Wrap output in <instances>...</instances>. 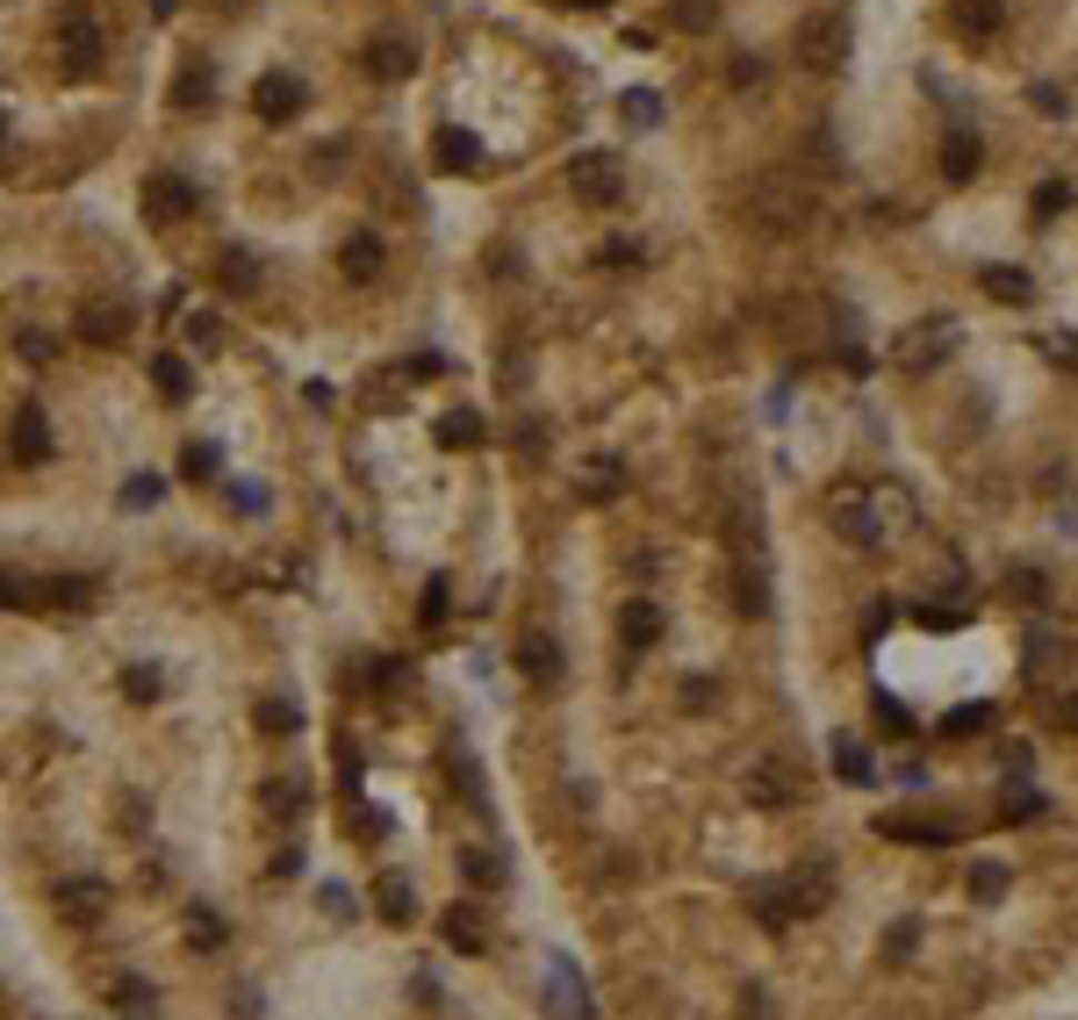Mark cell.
I'll return each mask as SVG.
<instances>
[{
  "label": "cell",
  "instance_id": "6da1fadb",
  "mask_svg": "<svg viewBox=\"0 0 1078 1020\" xmlns=\"http://www.w3.org/2000/svg\"><path fill=\"white\" fill-rule=\"evenodd\" d=\"M748 216L763 223V231L792 238V231H813L819 223V194L806 188V180H792V173H763L748 188Z\"/></svg>",
  "mask_w": 1078,
  "mask_h": 1020
},
{
  "label": "cell",
  "instance_id": "7a4b0ae2",
  "mask_svg": "<svg viewBox=\"0 0 1078 1020\" xmlns=\"http://www.w3.org/2000/svg\"><path fill=\"white\" fill-rule=\"evenodd\" d=\"M568 194L590 209H618L626 202V165H618V151H575L568 159Z\"/></svg>",
  "mask_w": 1078,
  "mask_h": 1020
},
{
  "label": "cell",
  "instance_id": "3957f363",
  "mask_svg": "<svg viewBox=\"0 0 1078 1020\" xmlns=\"http://www.w3.org/2000/svg\"><path fill=\"white\" fill-rule=\"evenodd\" d=\"M58 43H66V65L72 72H94L101 65V22H94V8H87V0H66V8H58Z\"/></svg>",
  "mask_w": 1078,
  "mask_h": 1020
},
{
  "label": "cell",
  "instance_id": "277c9868",
  "mask_svg": "<svg viewBox=\"0 0 1078 1020\" xmlns=\"http://www.w3.org/2000/svg\"><path fill=\"white\" fill-rule=\"evenodd\" d=\"M8 453H14V467H43V461H51V417H43V403H14Z\"/></svg>",
  "mask_w": 1078,
  "mask_h": 1020
},
{
  "label": "cell",
  "instance_id": "5b68a950",
  "mask_svg": "<svg viewBox=\"0 0 1078 1020\" xmlns=\"http://www.w3.org/2000/svg\"><path fill=\"white\" fill-rule=\"evenodd\" d=\"M72 331H80L87 345H123V339H130V302H123V295H94V302H80Z\"/></svg>",
  "mask_w": 1078,
  "mask_h": 1020
},
{
  "label": "cell",
  "instance_id": "8992f818",
  "mask_svg": "<svg viewBox=\"0 0 1078 1020\" xmlns=\"http://www.w3.org/2000/svg\"><path fill=\"white\" fill-rule=\"evenodd\" d=\"M949 353H956V316H935V324L906 331V345H899V367H906V374H928V367H943Z\"/></svg>",
  "mask_w": 1078,
  "mask_h": 1020
},
{
  "label": "cell",
  "instance_id": "52a82bcc",
  "mask_svg": "<svg viewBox=\"0 0 1078 1020\" xmlns=\"http://www.w3.org/2000/svg\"><path fill=\"white\" fill-rule=\"evenodd\" d=\"M194 202H202V194H194L188 173H151V180H144V216H151V223L194 216Z\"/></svg>",
  "mask_w": 1078,
  "mask_h": 1020
},
{
  "label": "cell",
  "instance_id": "ba28073f",
  "mask_svg": "<svg viewBox=\"0 0 1078 1020\" xmlns=\"http://www.w3.org/2000/svg\"><path fill=\"white\" fill-rule=\"evenodd\" d=\"M741 790H748L763 812H784V805H798L806 790H798V776L784 769V763H748V776H741Z\"/></svg>",
  "mask_w": 1078,
  "mask_h": 1020
},
{
  "label": "cell",
  "instance_id": "9c48e42d",
  "mask_svg": "<svg viewBox=\"0 0 1078 1020\" xmlns=\"http://www.w3.org/2000/svg\"><path fill=\"white\" fill-rule=\"evenodd\" d=\"M885 841H914V848H949L956 841V819H920V812H885L877 819Z\"/></svg>",
  "mask_w": 1078,
  "mask_h": 1020
},
{
  "label": "cell",
  "instance_id": "30bf717a",
  "mask_svg": "<svg viewBox=\"0 0 1078 1020\" xmlns=\"http://www.w3.org/2000/svg\"><path fill=\"white\" fill-rule=\"evenodd\" d=\"M511 662H518V676L533 683V690H554V683H561V647H554V633H525Z\"/></svg>",
  "mask_w": 1078,
  "mask_h": 1020
},
{
  "label": "cell",
  "instance_id": "8fae6325",
  "mask_svg": "<svg viewBox=\"0 0 1078 1020\" xmlns=\"http://www.w3.org/2000/svg\"><path fill=\"white\" fill-rule=\"evenodd\" d=\"M748 912L763 927H784V920H798L806 906H798V885H792V877H763V885H748Z\"/></svg>",
  "mask_w": 1078,
  "mask_h": 1020
},
{
  "label": "cell",
  "instance_id": "7c38bea8",
  "mask_svg": "<svg viewBox=\"0 0 1078 1020\" xmlns=\"http://www.w3.org/2000/svg\"><path fill=\"white\" fill-rule=\"evenodd\" d=\"M439 935H446V949H461V956H482V949H490V920H482V906H467V898H453V906H446Z\"/></svg>",
  "mask_w": 1078,
  "mask_h": 1020
},
{
  "label": "cell",
  "instance_id": "4fadbf2b",
  "mask_svg": "<svg viewBox=\"0 0 1078 1020\" xmlns=\"http://www.w3.org/2000/svg\"><path fill=\"white\" fill-rule=\"evenodd\" d=\"M302 80H288V72H266L260 87H252V109L266 115V123H288V115H302Z\"/></svg>",
  "mask_w": 1078,
  "mask_h": 1020
},
{
  "label": "cell",
  "instance_id": "5bb4252c",
  "mask_svg": "<svg viewBox=\"0 0 1078 1020\" xmlns=\"http://www.w3.org/2000/svg\"><path fill=\"white\" fill-rule=\"evenodd\" d=\"M58 912H66V920H101V912H109V885H101V877H66V885H58Z\"/></svg>",
  "mask_w": 1078,
  "mask_h": 1020
},
{
  "label": "cell",
  "instance_id": "9a60e30c",
  "mask_svg": "<svg viewBox=\"0 0 1078 1020\" xmlns=\"http://www.w3.org/2000/svg\"><path fill=\"white\" fill-rule=\"evenodd\" d=\"M367 72L374 80H410V72H417V43L410 37H374L367 43Z\"/></svg>",
  "mask_w": 1078,
  "mask_h": 1020
},
{
  "label": "cell",
  "instance_id": "2e32d148",
  "mask_svg": "<svg viewBox=\"0 0 1078 1020\" xmlns=\"http://www.w3.org/2000/svg\"><path fill=\"white\" fill-rule=\"evenodd\" d=\"M798 43H806V58H819V65H842V58H848V22H842V14H813Z\"/></svg>",
  "mask_w": 1078,
  "mask_h": 1020
},
{
  "label": "cell",
  "instance_id": "e0dca14e",
  "mask_svg": "<svg viewBox=\"0 0 1078 1020\" xmlns=\"http://www.w3.org/2000/svg\"><path fill=\"white\" fill-rule=\"evenodd\" d=\"M209 101H216V72H209V58H188V65H180V80H173V109L202 115Z\"/></svg>",
  "mask_w": 1078,
  "mask_h": 1020
},
{
  "label": "cell",
  "instance_id": "ac0fdd59",
  "mask_svg": "<svg viewBox=\"0 0 1078 1020\" xmlns=\"http://www.w3.org/2000/svg\"><path fill=\"white\" fill-rule=\"evenodd\" d=\"M339 266H345V281H382V238H374V231H353L339 245Z\"/></svg>",
  "mask_w": 1078,
  "mask_h": 1020
},
{
  "label": "cell",
  "instance_id": "d6986e66",
  "mask_svg": "<svg viewBox=\"0 0 1078 1020\" xmlns=\"http://www.w3.org/2000/svg\"><path fill=\"white\" fill-rule=\"evenodd\" d=\"M432 159H439V173H475V165H482V144L467 130H439L432 137Z\"/></svg>",
  "mask_w": 1078,
  "mask_h": 1020
},
{
  "label": "cell",
  "instance_id": "ffe728a7",
  "mask_svg": "<svg viewBox=\"0 0 1078 1020\" xmlns=\"http://www.w3.org/2000/svg\"><path fill=\"white\" fill-rule=\"evenodd\" d=\"M339 827L353 834V841H367V848H382V841H389V812H382V805H367V798H345Z\"/></svg>",
  "mask_w": 1078,
  "mask_h": 1020
},
{
  "label": "cell",
  "instance_id": "44dd1931",
  "mask_svg": "<svg viewBox=\"0 0 1078 1020\" xmlns=\"http://www.w3.org/2000/svg\"><path fill=\"white\" fill-rule=\"evenodd\" d=\"M827 517H834V532H842L848 546H877V539H885V532H877V517H870V504H856V496H842Z\"/></svg>",
  "mask_w": 1078,
  "mask_h": 1020
},
{
  "label": "cell",
  "instance_id": "7402d4cb",
  "mask_svg": "<svg viewBox=\"0 0 1078 1020\" xmlns=\"http://www.w3.org/2000/svg\"><path fill=\"white\" fill-rule=\"evenodd\" d=\"M618 639H626L633 654H641V647H655V639H662V612H655L647 597H633L626 612H618Z\"/></svg>",
  "mask_w": 1078,
  "mask_h": 1020
},
{
  "label": "cell",
  "instance_id": "603a6c76",
  "mask_svg": "<svg viewBox=\"0 0 1078 1020\" xmlns=\"http://www.w3.org/2000/svg\"><path fill=\"white\" fill-rule=\"evenodd\" d=\"M575 489H583V496H590V504H612V496H618V489H626V467H618V461H612V453H597V461H590V467H583V475H575Z\"/></svg>",
  "mask_w": 1078,
  "mask_h": 1020
},
{
  "label": "cell",
  "instance_id": "cb8c5ba5",
  "mask_svg": "<svg viewBox=\"0 0 1078 1020\" xmlns=\"http://www.w3.org/2000/svg\"><path fill=\"white\" fill-rule=\"evenodd\" d=\"M374 906H382V920H389V927H410V920H417V891H410V877L389 870L382 885H374Z\"/></svg>",
  "mask_w": 1078,
  "mask_h": 1020
},
{
  "label": "cell",
  "instance_id": "d4e9b609",
  "mask_svg": "<svg viewBox=\"0 0 1078 1020\" xmlns=\"http://www.w3.org/2000/svg\"><path fill=\"white\" fill-rule=\"evenodd\" d=\"M978 165H985V144H978L970 130H949V137H943V173H949V180H970Z\"/></svg>",
  "mask_w": 1078,
  "mask_h": 1020
},
{
  "label": "cell",
  "instance_id": "484cf974",
  "mask_svg": "<svg viewBox=\"0 0 1078 1020\" xmlns=\"http://www.w3.org/2000/svg\"><path fill=\"white\" fill-rule=\"evenodd\" d=\"M461 877H467V885H475V891H496V885H504V862H496V848H461Z\"/></svg>",
  "mask_w": 1078,
  "mask_h": 1020
},
{
  "label": "cell",
  "instance_id": "4316f807",
  "mask_svg": "<svg viewBox=\"0 0 1078 1020\" xmlns=\"http://www.w3.org/2000/svg\"><path fill=\"white\" fill-rule=\"evenodd\" d=\"M252 719H260V734L281 740V734H295V726H302V705H295V697H260V711H252Z\"/></svg>",
  "mask_w": 1078,
  "mask_h": 1020
},
{
  "label": "cell",
  "instance_id": "83f0119b",
  "mask_svg": "<svg viewBox=\"0 0 1078 1020\" xmlns=\"http://www.w3.org/2000/svg\"><path fill=\"white\" fill-rule=\"evenodd\" d=\"M834 776H842V784H877L870 748H856V740H834Z\"/></svg>",
  "mask_w": 1078,
  "mask_h": 1020
},
{
  "label": "cell",
  "instance_id": "f1b7e54d",
  "mask_svg": "<svg viewBox=\"0 0 1078 1020\" xmlns=\"http://www.w3.org/2000/svg\"><path fill=\"white\" fill-rule=\"evenodd\" d=\"M999 22H1007L999 0H956V29H970V37H993Z\"/></svg>",
  "mask_w": 1078,
  "mask_h": 1020
},
{
  "label": "cell",
  "instance_id": "f546056e",
  "mask_svg": "<svg viewBox=\"0 0 1078 1020\" xmlns=\"http://www.w3.org/2000/svg\"><path fill=\"white\" fill-rule=\"evenodd\" d=\"M151 382L165 388V403H188V395H194V367H188V360H173V353H165L159 367H151Z\"/></svg>",
  "mask_w": 1078,
  "mask_h": 1020
},
{
  "label": "cell",
  "instance_id": "4dcf8cb0",
  "mask_svg": "<svg viewBox=\"0 0 1078 1020\" xmlns=\"http://www.w3.org/2000/svg\"><path fill=\"white\" fill-rule=\"evenodd\" d=\"M439 446H482V417L475 410H446L439 417Z\"/></svg>",
  "mask_w": 1078,
  "mask_h": 1020
},
{
  "label": "cell",
  "instance_id": "1f68e13d",
  "mask_svg": "<svg viewBox=\"0 0 1078 1020\" xmlns=\"http://www.w3.org/2000/svg\"><path fill=\"white\" fill-rule=\"evenodd\" d=\"M223 941H231V927H223L209 906H194L188 912V949H223Z\"/></svg>",
  "mask_w": 1078,
  "mask_h": 1020
},
{
  "label": "cell",
  "instance_id": "d6a6232c",
  "mask_svg": "<svg viewBox=\"0 0 1078 1020\" xmlns=\"http://www.w3.org/2000/svg\"><path fill=\"white\" fill-rule=\"evenodd\" d=\"M223 287H238V295H252V287H260V259H252L245 245L223 252Z\"/></svg>",
  "mask_w": 1078,
  "mask_h": 1020
},
{
  "label": "cell",
  "instance_id": "836d02e7",
  "mask_svg": "<svg viewBox=\"0 0 1078 1020\" xmlns=\"http://www.w3.org/2000/svg\"><path fill=\"white\" fill-rule=\"evenodd\" d=\"M914 949H920V920L906 912V920H891V927H885V963H906Z\"/></svg>",
  "mask_w": 1078,
  "mask_h": 1020
},
{
  "label": "cell",
  "instance_id": "e575fe53",
  "mask_svg": "<svg viewBox=\"0 0 1078 1020\" xmlns=\"http://www.w3.org/2000/svg\"><path fill=\"white\" fill-rule=\"evenodd\" d=\"M985 287H993L999 302H1028V273L1021 266H985Z\"/></svg>",
  "mask_w": 1078,
  "mask_h": 1020
},
{
  "label": "cell",
  "instance_id": "d590c367",
  "mask_svg": "<svg viewBox=\"0 0 1078 1020\" xmlns=\"http://www.w3.org/2000/svg\"><path fill=\"white\" fill-rule=\"evenodd\" d=\"M618 109H626L633 130H655V123H662V94H647V87H641V94H626Z\"/></svg>",
  "mask_w": 1078,
  "mask_h": 1020
},
{
  "label": "cell",
  "instance_id": "8d00e7d4",
  "mask_svg": "<svg viewBox=\"0 0 1078 1020\" xmlns=\"http://www.w3.org/2000/svg\"><path fill=\"white\" fill-rule=\"evenodd\" d=\"M970 891H978L985 906H993V898H1007V862H978V870H970Z\"/></svg>",
  "mask_w": 1078,
  "mask_h": 1020
},
{
  "label": "cell",
  "instance_id": "74e56055",
  "mask_svg": "<svg viewBox=\"0 0 1078 1020\" xmlns=\"http://www.w3.org/2000/svg\"><path fill=\"white\" fill-rule=\"evenodd\" d=\"M231 504L245 511V517H266V482H245V475H238L231 482Z\"/></svg>",
  "mask_w": 1078,
  "mask_h": 1020
},
{
  "label": "cell",
  "instance_id": "f35d334b",
  "mask_svg": "<svg viewBox=\"0 0 1078 1020\" xmlns=\"http://www.w3.org/2000/svg\"><path fill=\"white\" fill-rule=\"evenodd\" d=\"M180 467H188V482H209V475H216V446H209V438H194Z\"/></svg>",
  "mask_w": 1078,
  "mask_h": 1020
},
{
  "label": "cell",
  "instance_id": "ab89813d",
  "mask_svg": "<svg viewBox=\"0 0 1078 1020\" xmlns=\"http://www.w3.org/2000/svg\"><path fill=\"white\" fill-rule=\"evenodd\" d=\"M123 690L137 697V705H151V697H159V668H151V662H137L130 676H123Z\"/></svg>",
  "mask_w": 1078,
  "mask_h": 1020
},
{
  "label": "cell",
  "instance_id": "60d3db41",
  "mask_svg": "<svg viewBox=\"0 0 1078 1020\" xmlns=\"http://www.w3.org/2000/svg\"><path fill=\"white\" fill-rule=\"evenodd\" d=\"M424 633H439V618H446V583H424V604H417Z\"/></svg>",
  "mask_w": 1078,
  "mask_h": 1020
},
{
  "label": "cell",
  "instance_id": "b9f144b4",
  "mask_svg": "<svg viewBox=\"0 0 1078 1020\" xmlns=\"http://www.w3.org/2000/svg\"><path fill=\"white\" fill-rule=\"evenodd\" d=\"M676 22L683 29H712V22H719V8H712V0H676Z\"/></svg>",
  "mask_w": 1078,
  "mask_h": 1020
},
{
  "label": "cell",
  "instance_id": "7bdbcfd3",
  "mask_svg": "<svg viewBox=\"0 0 1078 1020\" xmlns=\"http://www.w3.org/2000/svg\"><path fill=\"white\" fill-rule=\"evenodd\" d=\"M109 999H115V1007H151V984H144V978H115Z\"/></svg>",
  "mask_w": 1078,
  "mask_h": 1020
},
{
  "label": "cell",
  "instance_id": "ee69618b",
  "mask_svg": "<svg viewBox=\"0 0 1078 1020\" xmlns=\"http://www.w3.org/2000/svg\"><path fill=\"white\" fill-rule=\"evenodd\" d=\"M188 339H194V353H216V345H223V324H216V316H194Z\"/></svg>",
  "mask_w": 1078,
  "mask_h": 1020
},
{
  "label": "cell",
  "instance_id": "f6af8a7d",
  "mask_svg": "<svg viewBox=\"0 0 1078 1020\" xmlns=\"http://www.w3.org/2000/svg\"><path fill=\"white\" fill-rule=\"evenodd\" d=\"M0 604H8V612H22V604H37V589H29V583H14V575L0 568Z\"/></svg>",
  "mask_w": 1078,
  "mask_h": 1020
},
{
  "label": "cell",
  "instance_id": "bcb514c9",
  "mask_svg": "<svg viewBox=\"0 0 1078 1020\" xmlns=\"http://www.w3.org/2000/svg\"><path fill=\"white\" fill-rule=\"evenodd\" d=\"M123 504H130V511H151V504H159V482H151V475H137L130 489H123Z\"/></svg>",
  "mask_w": 1078,
  "mask_h": 1020
},
{
  "label": "cell",
  "instance_id": "7dc6e473",
  "mask_svg": "<svg viewBox=\"0 0 1078 1020\" xmlns=\"http://www.w3.org/2000/svg\"><path fill=\"white\" fill-rule=\"evenodd\" d=\"M877 719H885L891 734H914V719H906V711H899V697H885V690H877Z\"/></svg>",
  "mask_w": 1078,
  "mask_h": 1020
},
{
  "label": "cell",
  "instance_id": "c3c4849f",
  "mask_svg": "<svg viewBox=\"0 0 1078 1020\" xmlns=\"http://www.w3.org/2000/svg\"><path fill=\"white\" fill-rule=\"evenodd\" d=\"M970 726H993V711H985V705H964V711H949V734H970Z\"/></svg>",
  "mask_w": 1078,
  "mask_h": 1020
},
{
  "label": "cell",
  "instance_id": "681fc988",
  "mask_svg": "<svg viewBox=\"0 0 1078 1020\" xmlns=\"http://www.w3.org/2000/svg\"><path fill=\"white\" fill-rule=\"evenodd\" d=\"M266 805H273V812H295V805H302V784H266Z\"/></svg>",
  "mask_w": 1078,
  "mask_h": 1020
},
{
  "label": "cell",
  "instance_id": "f907efd6",
  "mask_svg": "<svg viewBox=\"0 0 1078 1020\" xmlns=\"http://www.w3.org/2000/svg\"><path fill=\"white\" fill-rule=\"evenodd\" d=\"M914 618H920V626H935V633H956V626H964V618H956V612H935V604H920Z\"/></svg>",
  "mask_w": 1078,
  "mask_h": 1020
},
{
  "label": "cell",
  "instance_id": "816d5d0a",
  "mask_svg": "<svg viewBox=\"0 0 1078 1020\" xmlns=\"http://www.w3.org/2000/svg\"><path fill=\"white\" fill-rule=\"evenodd\" d=\"M273 877H302V848H281V856H273Z\"/></svg>",
  "mask_w": 1078,
  "mask_h": 1020
},
{
  "label": "cell",
  "instance_id": "f5cc1de1",
  "mask_svg": "<svg viewBox=\"0 0 1078 1020\" xmlns=\"http://www.w3.org/2000/svg\"><path fill=\"white\" fill-rule=\"evenodd\" d=\"M324 906H331V912H353V906H360V898H353V891H345V885H324Z\"/></svg>",
  "mask_w": 1078,
  "mask_h": 1020
},
{
  "label": "cell",
  "instance_id": "db71d44e",
  "mask_svg": "<svg viewBox=\"0 0 1078 1020\" xmlns=\"http://www.w3.org/2000/svg\"><path fill=\"white\" fill-rule=\"evenodd\" d=\"M1057 719H1065V726H1078V697H1071V705H1065V711H1057Z\"/></svg>",
  "mask_w": 1078,
  "mask_h": 1020
},
{
  "label": "cell",
  "instance_id": "11a10c76",
  "mask_svg": "<svg viewBox=\"0 0 1078 1020\" xmlns=\"http://www.w3.org/2000/svg\"><path fill=\"white\" fill-rule=\"evenodd\" d=\"M575 8H604V0H575Z\"/></svg>",
  "mask_w": 1078,
  "mask_h": 1020
},
{
  "label": "cell",
  "instance_id": "9f6ffc18",
  "mask_svg": "<svg viewBox=\"0 0 1078 1020\" xmlns=\"http://www.w3.org/2000/svg\"><path fill=\"white\" fill-rule=\"evenodd\" d=\"M0 137H8V115H0Z\"/></svg>",
  "mask_w": 1078,
  "mask_h": 1020
}]
</instances>
